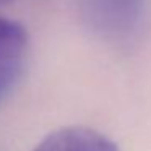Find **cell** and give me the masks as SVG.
Wrapping results in <instances>:
<instances>
[{
	"mask_svg": "<svg viewBox=\"0 0 151 151\" xmlns=\"http://www.w3.org/2000/svg\"><path fill=\"white\" fill-rule=\"evenodd\" d=\"M33 151H119V146L94 128L63 127L42 138Z\"/></svg>",
	"mask_w": 151,
	"mask_h": 151,
	"instance_id": "7a4b0ae2",
	"label": "cell"
},
{
	"mask_svg": "<svg viewBox=\"0 0 151 151\" xmlns=\"http://www.w3.org/2000/svg\"><path fill=\"white\" fill-rule=\"evenodd\" d=\"M148 0H78L81 21L94 36L125 41L141 28Z\"/></svg>",
	"mask_w": 151,
	"mask_h": 151,
	"instance_id": "6da1fadb",
	"label": "cell"
},
{
	"mask_svg": "<svg viewBox=\"0 0 151 151\" xmlns=\"http://www.w3.org/2000/svg\"><path fill=\"white\" fill-rule=\"evenodd\" d=\"M28 47V33L20 23L0 17V57L13 52H24Z\"/></svg>",
	"mask_w": 151,
	"mask_h": 151,
	"instance_id": "277c9868",
	"label": "cell"
},
{
	"mask_svg": "<svg viewBox=\"0 0 151 151\" xmlns=\"http://www.w3.org/2000/svg\"><path fill=\"white\" fill-rule=\"evenodd\" d=\"M24 52H13L0 57V101H4L18 85L24 68Z\"/></svg>",
	"mask_w": 151,
	"mask_h": 151,
	"instance_id": "3957f363",
	"label": "cell"
},
{
	"mask_svg": "<svg viewBox=\"0 0 151 151\" xmlns=\"http://www.w3.org/2000/svg\"><path fill=\"white\" fill-rule=\"evenodd\" d=\"M7 2H10V0H0V5H2V4H7Z\"/></svg>",
	"mask_w": 151,
	"mask_h": 151,
	"instance_id": "5b68a950",
	"label": "cell"
}]
</instances>
